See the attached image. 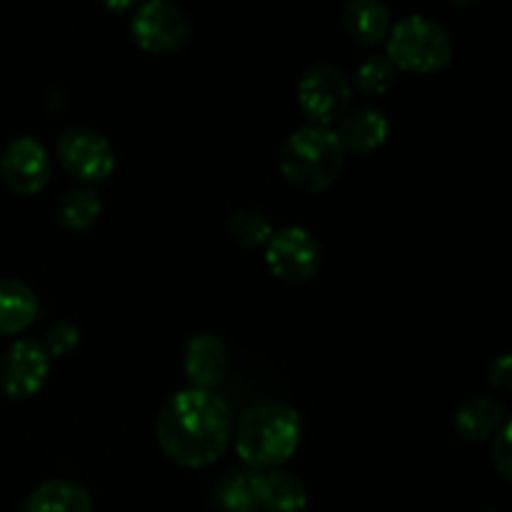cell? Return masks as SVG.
<instances>
[{"label": "cell", "instance_id": "1", "mask_svg": "<svg viewBox=\"0 0 512 512\" xmlns=\"http://www.w3.org/2000/svg\"><path fill=\"white\" fill-rule=\"evenodd\" d=\"M155 438L165 458L180 468H208L228 450L233 413L213 390H180L160 408Z\"/></svg>", "mask_w": 512, "mask_h": 512}, {"label": "cell", "instance_id": "2", "mask_svg": "<svg viewBox=\"0 0 512 512\" xmlns=\"http://www.w3.org/2000/svg\"><path fill=\"white\" fill-rule=\"evenodd\" d=\"M303 438L298 410L280 400H263L243 413L235 428V450L253 470H275L288 463Z\"/></svg>", "mask_w": 512, "mask_h": 512}, {"label": "cell", "instance_id": "3", "mask_svg": "<svg viewBox=\"0 0 512 512\" xmlns=\"http://www.w3.org/2000/svg\"><path fill=\"white\" fill-rule=\"evenodd\" d=\"M345 165V148L330 128H298L280 150V173L300 193H320L338 180Z\"/></svg>", "mask_w": 512, "mask_h": 512}, {"label": "cell", "instance_id": "4", "mask_svg": "<svg viewBox=\"0 0 512 512\" xmlns=\"http://www.w3.org/2000/svg\"><path fill=\"white\" fill-rule=\"evenodd\" d=\"M453 55V35L438 20L410 15L390 28L388 58L403 73L435 75L453 63Z\"/></svg>", "mask_w": 512, "mask_h": 512}, {"label": "cell", "instance_id": "5", "mask_svg": "<svg viewBox=\"0 0 512 512\" xmlns=\"http://www.w3.org/2000/svg\"><path fill=\"white\" fill-rule=\"evenodd\" d=\"M298 103L305 118L320 128L340 123L353 103V83L333 63H315L298 83Z\"/></svg>", "mask_w": 512, "mask_h": 512}, {"label": "cell", "instance_id": "6", "mask_svg": "<svg viewBox=\"0 0 512 512\" xmlns=\"http://www.w3.org/2000/svg\"><path fill=\"white\" fill-rule=\"evenodd\" d=\"M190 33L188 15L170 0H148L130 20V35L150 55L178 53L188 45Z\"/></svg>", "mask_w": 512, "mask_h": 512}, {"label": "cell", "instance_id": "7", "mask_svg": "<svg viewBox=\"0 0 512 512\" xmlns=\"http://www.w3.org/2000/svg\"><path fill=\"white\" fill-rule=\"evenodd\" d=\"M265 263L285 283H308L323 265V248L305 228H280L265 245Z\"/></svg>", "mask_w": 512, "mask_h": 512}, {"label": "cell", "instance_id": "8", "mask_svg": "<svg viewBox=\"0 0 512 512\" xmlns=\"http://www.w3.org/2000/svg\"><path fill=\"white\" fill-rule=\"evenodd\" d=\"M58 160L73 178L103 183L115 173V150L108 138L90 128H68L58 140Z\"/></svg>", "mask_w": 512, "mask_h": 512}, {"label": "cell", "instance_id": "9", "mask_svg": "<svg viewBox=\"0 0 512 512\" xmlns=\"http://www.w3.org/2000/svg\"><path fill=\"white\" fill-rule=\"evenodd\" d=\"M50 375V355L43 343L15 340L0 360V388L10 400H30Z\"/></svg>", "mask_w": 512, "mask_h": 512}, {"label": "cell", "instance_id": "10", "mask_svg": "<svg viewBox=\"0 0 512 512\" xmlns=\"http://www.w3.org/2000/svg\"><path fill=\"white\" fill-rule=\"evenodd\" d=\"M50 170L53 165H50L48 150L30 135H20L13 143H8L0 158V175L5 185L23 198L38 195L48 185Z\"/></svg>", "mask_w": 512, "mask_h": 512}, {"label": "cell", "instance_id": "11", "mask_svg": "<svg viewBox=\"0 0 512 512\" xmlns=\"http://www.w3.org/2000/svg\"><path fill=\"white\" fill-rule=\"evenodd\" d=\"M228 345L215 333H198L185 343L183 370L190 388L213 390L228 378Z\"/></svg>", "mask_w": 512, "mask_h": 512}, {"label": "cell", "instance_id": "12", "mask_svg": "<svg viewBox=\"0 0 512 512\" xmlns=\"http://www.w3.org/2000/svg\"><path fill=\"white\" fill-rule=\"evenodd\" d=\"M508 408L500 400L488 398V395H473L463 400L455 410V433L468 443H485L500 433V428L508 420Z\"/></svg>", "mask_w": 512, "mask_h": 512}, {"label": "cell", "instance_id": "13", "mask_svg": "<svg viewBox=\"0 0 512 512\" xmlns=\"http://www.w3.org/2000/svg\"><path fill=\"white\" fill-rule=\"evenodd\" d=\"M255 498L260 512H303L308 508V488L303 480L283 470L255 473Z\"/></svg>", "mask_w": 512, "mask_h": 512}, {"label": "cell", "instance_id": "14", "mask_svg": "<svg viewBox=\"0 0 512 512\" xmlns=\"http://www.w3.org/2000/svg\"><path fill=\"white\" fill-rule=\"evenodd\" d=\"M335 135H338L345 153L368 155L375 153L380 145H385L390 135V123L380 110L360 108L340 120V128Z\"/></svg>", "mask_w": 512, "mask_h": 512}, {"label": "cell", "instance_id": "15", "mask_svg": "<svg viewBox=\"0 0 512 512\" xmlns=\"http://www.w3.org/2000/svg\"><path fill=\"white\" fill-rule=\"evenodd\" d=\"M343 25L358 45L373 48L390 35V10L383 0H348L343 8Z\"/></svg>", "mask_w": 512, "mask_h": 512}, {"label": "cell", "instance_id": "16", "mask_svg": "<svg viewBox=\"0 0 512 512\" xmlns=\"http://www.w3.org/2000/svg\"><path fill=\"white\" fill-rule=\"evenodd\" d=\"M38 315L35 293L15 278H0V335H18Z\"/></svg>", "mask_w": 512, "mask_h": 512}, {"label": "cell", "instance_id": "17", "mask_svg": "<svg viewBox=\"0 0 512 512\" xmlns=\"http://www.w3.org/2000/svg\"><path fill=\"white\" fill-rule=\"evenodd\" d=\"M28 512H93V498L70 480H50L30 495Z\"/></svg>", "mask_w": 512, "mask_h": 512}, {"label": "cell", "instance_id": "18", "mask_svg": "<svg viewBox=\"0 0 512 512\" xmlns=\"http://www.w3.org/2000/svg\"><path fill=\"white\" fill-rule=\"evenodd\" d=\"M100 210H103L100 195L90 185H83L63 195L58 205V220L68 230H88L100 218Z\"/></svg>", "mask_w": 512, "mask_h": 512}, {"label": "cell", "instance_id": "19", "mask_svg": "<svg viewBox=\"0 0 512 512\" xmlns=\"http://www.w3.org/2000/svg\"><path fill=\"white\" fill-rule=\"evenodd\" d=\"M215 500L225 512H260L255 498V473H230L220 480Z\"/></svg>", "mask_w": 512, "mask_h": 512}, {"label": "cell", "instance_id": "20", "mask_svg": "<svg viewBox=\"0 0 512 512\" xmlns=\"http://www.w3.org/2000/svg\"><path fill=\"white\" fill-rule=\"evenodd\" d=\"M395 75H398V68L390 63L388 55H373V58H365L355 70V88L370 98H380V95L390 93V88L395 85Z\"/></svg>", "mask_w": 512, "mask_h": 512}, {"label": "cell", "instance_id": "21", "mask_svg": "<svg viewBox=\"0 0 512 512\" xmlns=\"http://www.w3.org/2000/svg\"><path fill=\"white\" fill-rule=\"evenodd\" d=\"M230 235L238 240L245 248H260V245H268V240L273 238L275 228L265 215L255 213V210H238V213L230 215L228 223Z\"/></svg>", "mask_w": 512, "mask_h": 512}, {"label": "cell", "instance_id": "22", "mask_svg": "<svg viewBox=\"0 0 512 512\" xmlns=\"http://www.w3.org/2000/svg\"><path fill=\"white\" fill-rule=\"evenodd\" d=\"M78 343H80L78 328L70 323H58L48 330L43 348L48 350L50 358H63V355H68L70 350L78 348Z\"/></svg>", "mask_w": 512, "mask_h": 512}, {"label": "cell", "instance_id": "23", "mask_svg": "<svg viewBox=\"0 0 512 512\" xmlns=\"http://www.w3.org/2000/svg\"><path fill=\"white\" fill-rule=\"evenodd\" d=\"M493 465L500 473V478L512 483V415L493 438Z\"/></svg>", "mask_w": 512, "mask_h": 512}, {"label": "cell", "instance_id": "24", "mask_svg": "<svg viewBox=\"0 0 512 512\" xmlns=\"http://www.w3.org/2000/svg\"><path fill=\"white\" fill-rule=\"evenodd\" d=\"M490 383L500 393H512V353H503L490 363Z\"/></svg>", "mask_w": 512, "mask_h": 512}, {"label": "cell", "instance_id": "25", "mask_svg": "<svg viewBox=\"0 0 512 512\" xmlns=\"http://www.w3.org/2000/svg\"><path fill=\"white\" fill-rule=\"evenodd\" d=\"M100 3H103L108 10H113V13H125V10L133 8L138 0H100Z\"/></svg>", "mask_w": 512, "mask_h": 512}, {"label": "cell", "instance_id": "26", "mask_svg": "<svg viewBox=\"0 0 512 512\" xmlns=\"http://www.w3.org/2000/svg\"><path fill=\"white\" fill-rule=\"evenodd\" d=\"M453 5H458V8H470V5L480 3V0H450Z\"/></svg>", "mask_w": 512, "mask_h": 512}, {"label": "cell", "instance_id": "27", "mask_svg": "<svg viewBox=\"0 0 512 512\" xmlns=\"http://www.w3.org/2000/svg\"><path fill=\"white\" fill-rule=\"evenodd\" d=\"M480 512H495V510H480Z\"/></svg>", "mask_w": 512, "mask_h": 512}]
</instances>
